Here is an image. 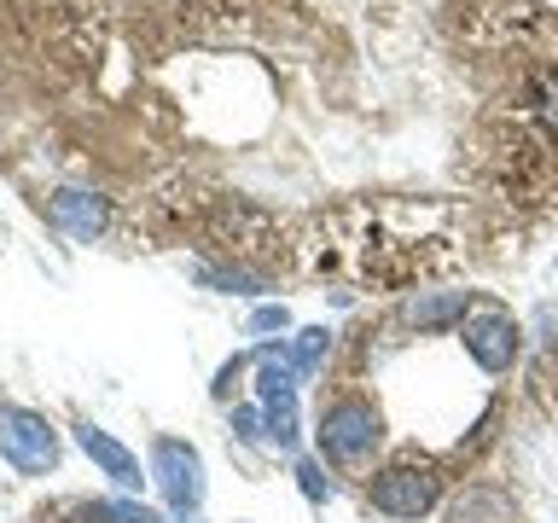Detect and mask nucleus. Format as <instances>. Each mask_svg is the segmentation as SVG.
<instances>
[{"label":"nucleus","instance_id":"nucleus-1","mask_svg":"<svg viewBox=\"0 0 558 523\" xmlns=\"http://www.w3.org/2000/svg\"><path fill=\"white\" fill-rule=\"evenodd\" d=\"M320 460L331 465H366L373 448L384 442V413L366 396H338L331 408H320Z\"/></svg>","mask_w":558,"mask_h":523},{"label":"nucleus","instance_id":"nucleus-7","mask_svg":"<svg viewBox=\"0 0 558 523\" xmlns=\"http://www.w3.org/2000/svg\"><path fill=\"white\" fill-rule=\"evenodd\" d=\"M47 221L70 239H99L105 233V198L87 186H59L47 198Z\"/></svg>","mask_w":558,"mask_h":523},{"label":"nucleus","instance_id":"nucleus-11","mask_svg":"<svg viewBox=\"0 0 558 523\" xmlns=\"http://www.w3.org/2000/svg\"><path fill=\"white\" fill-rule=\"evenodd\" d=\"M268 408V436L279 448H296V396H279V401H262Z\"/></svg>","mask_w":558,"mask_h":523},{"label":"nucleus","instance_id":"nucleus-9","mask_svg":"<svg viewBox=\"0 0 558 523\" xmlns=\"http://www.w3.org/2000/svg\"><path fill=\"white\" fill-rule=\"evenodd\" d=\"M471 314V291H418L401 303V320L408 326H453Z\"/></svg>","mask_w":558,"mask_h":523},{"label":"nucleus","instance_id":"nucleus-13","mask_svg":"<svg viewBox=\"0 0 558 523\" xmlns=\"http://www.w3.org/2000/svg\"><path fill=\"white\" fill-rule=\"evenodd\" d=\"M286 326H291V308L286 303H268V308L251 314V331H286Z\"/></svg>","mask_w":558,"mask_h":523},{"label":"nucleus","instance_id":"nucleus-4","mask_svg":"<svg viewBox=\"0 0 558 523\" xmlns=\"http://www.w3.org/2000/svg\"><path fill=\"white\" fill-rule=\"evenodd\" d=\"M366 500H373V512L384 518H401V523H413V518H425L436 500H442V477H436L430 465H390V471H378L373 483H366Z\"/></svg>","mask_w":558,"mask_h":523},{"label":"nucleus","instance_id":"nucleus-6","mask_svg":"<svg viewBox=\"0 0 558 523\" xmlns=\"http://www.w3.org/2000/svg\"><path fill=\"white\" fill-rule=\"evenodd\" d=\"M76 448L99 465V477H111L117 488H140V483H146V477H140V453L122 448L105 425H94V418H76Z\"/></svg>","mask_w":558,"mask_h":523},{"label":"nucleus","instance_id":"nucleus-8","mask_svg":"<svg viewBox=\"0 0 558 523\" xmlns=\"http://www.w3.org/2000/svg\"><path fill=\"white\" fill-rule=\"evenodd\" d=\"M512 518H518V506L488 483H471L448 500V523H512Z\"/></svg>","mask_w":558,"mask_h":523},{"label":"nucleus","instance_id":"nucleus-15","mask_svg":"<svg viewBox=\"0 0 558 523\" xmlns=\"http://www.w3.org/2000/svg\"><path fill=\"white\" fill-rule=\"evenodd\" d=\"M233 430L244 436V442H256V436H262V413H256V408H239V413H233Z\"/></svg>","mask_w":558,"mask_h":523},{"label":"nucleus","instance_id":"nucleus-3","mask_svg":"<svg viewBox=\"0 0 558 523\" xmlns=\"http://www.w3.org/2000/svg\"><path fill=\"white\" fill-rule=\"evenodd\" d=\"M151 483H157V495L169 500V512L181 523L198 518V506H204V460H198L192 442H181V436H157L151 442Z\"/></svg>","mask_w":558,"mask_h":523},{"label":"nucleus","instance_id":"nucleus-2","mask_svg":"<svg viewBox=\"0 0 558 523\" xmlns=\"http://www.w3.org/2000/svg\"><path fill=\"white\" fill-rule=\"evenodd\" d=\"M0 460L24 471V477H47L59 465V430L47 425V413L0 401Z\"/></svg>","mask_w":558,"mask_h":523},{"label":"nucleus","instance_id":"nucleus-5","mask_svg":"<svg viewBox=\"0 0 558 523\" xmlns=\"http://www.w3.org/2000/svg\"><path fill=\"white\" fill-rule=\"evenodd\" d=\"M460 343H465V355L477 361L483 373H512V361L523 349V326L500 303H483V308H471L460 320Z\"/></svg>","mask_w":558,"mask_h":523},{"label":"nucleus","instance_id":"nucleus-16","mask_svg":"<svg viewBox=\"0 0 558 523\" xmlns=\"http://www.w3.org/2000/svg\"><path fill=\"white\" fill-rule=\"evenodd\" d=\"M553 268H558V262H553Z\"/></svg>","mask_w":558,"mask_h":523},{"label":"nucleus","instance_id":"nucleus-14","mask_svg":"<svg viewBox=\"0 0 558 523\" xmlns=\"http://www.w3.org/2000/svg\"><path fill=\"white\" fill-rule=\"evenodd\" d=\"M296 477H303V495H308V500H326V495H331V483H326V471H320V465H314V460H303V465H296Z\"/></svg>","mask_w":558,"mask_h":523},{"label":"nucleus","instance_id":"nucleus-10","mask_svg":"<svg viewBox=\"0 0 558 523\" xmlns=\"http://www.w3.org/2000/svg\"><path fill=\"white\" fill-rule=\"evenodd\" d=\"M286 349H291V361H296V373H303V378H308V373H314V366H320V361H326V349H331V331H326V326H308V331H296V338H291Z\"/></svg>","mask_w":558,"mask_h":523},{"label":"nucleus","instance_id":"nucleus-12","mask_svg":"<svg viewBox=\"0 0 558 523\" xmlns=\"http://www.w3.org/2000/svg\"><path fill=\"white\" fill-rule=\"evenodd\" d=\"M94 512H99L105 523H163L151 506H140V500H99Z\"/></svg>","mask_w":558,"mask_h":523}]
</instances>
